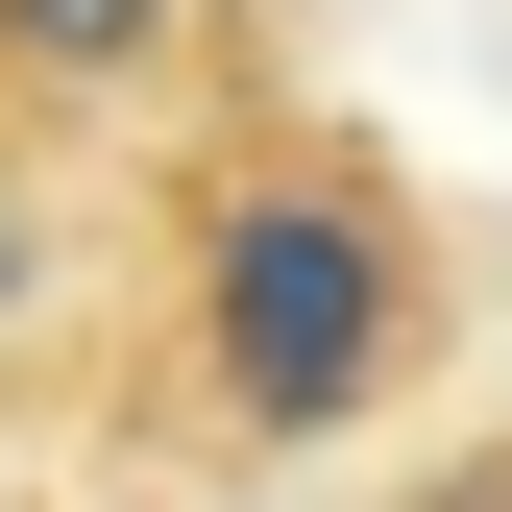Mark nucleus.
Returning <instances> with one entry per match:
<instances>
[{
  "instance_id": "1",
  "label": "nucleus",
  "mask_w": 512,
  "mask_h": 512,
  "mask_svg": "<svg viewBox=\"0 0 512 512\" xmlns=\"http://www.w3.org/2000/svg\"><path fill=\"white\" fill-rule=\"evenodd\" d=\"M391 366H415V244H391V196L244 171V196L196 220V391L244 439H342V415H391Z\"/></svg>"
},
{
  "instance_id": "2",
  "label": "nucleus",
  "mask_w": 512,
  "mask_h": 512,
  "mask_svg": "<svg viewBox=\"0 0 512 512\" xmlns=\"http://www.w3.org/2000/svg\"><path fill=\"white\" fill-rule=\"evenodd\" d=\"M147 25H171V0H0L25 74H147Z\"/></svg>"
},
{
  "instance_id": "3",
  "label": "nucleus",
  "mask_w": 512,
  "mask_h": 512,
  "mask_svg": "<svg viewBox=\"0 0 512 512\" xmlns=\"http://www.w3.org/2000/svg\"><path fill=\"white\" fill-rule=\"evenodd\" d=\"M0 317H25V196H0Z\"/></svg>"
}]
</instances>
